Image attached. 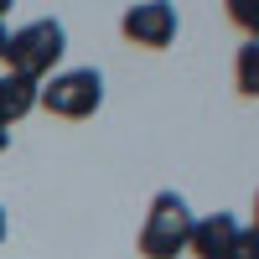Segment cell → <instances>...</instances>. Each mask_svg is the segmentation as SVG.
<instances>
[{"label":"cell","instance_id":"cell-1","mask_svg":"<svg viewBox=\"0 0 259 259\" xmlns=\"http://www.w3.org/2000/svg\"><path fill=\"white\" fill-rule=\"evenodd\" d=\"M62 52H68V31H62V21H31V26H21L6 36V73H21V78H31L41 83L57 62Z\"/></svg>","mask_w":259,"mask_h":259},{"label":"cell","instance_id":"cell-2","mask_svg":"<svg viewBox=\"0 0 259 259\" xmlns=\"http://www.w3.org/2000/svg\"><path fill=\"white\" fill-rule=\"evenodd\" d=\"M192 207L182 192H156L150 197V212L140 223V254L145 259H177L187 254V239H192Z\"/></svg>","mask_w":259,"mask_h":259},{"label":"cell","instance_id":"cell-3","mask_svg":"<svg viewBox=\"0 0 259 259\" xmlns=\"http://www.w3.org/2000/svg\"><path fill=\"white\" fill-rule=\"evenodd\" d=\"M36 104L47 114H62V119H89V114H99V104H104V78H99V68L52 73L47 83H41Z\"/></svg>","mask_w":259,"mask_h":259},{"label":"cell","instance_id":"cell-4","mask_svg":"<svg viewBox=\"0 0 259 259\" xmlns=\"http://www.w3.org/2000/svg\"><path fill=\"white\" fill-rule=\"evenodd\" d=\"M119 31L135 41V47H150L161 52L177 41V6H166V0H145V6H130L119 16Z\"/></svg>","mask_w":259,"mask_h":259},{"label":"cell","instance_id":"cell-5","mask_svg":"<svg viewBox=\"0 0 259 259\" xmlns=\"http://www.w3.org/2000/svg\"><path fill=\"white\" fill-rule=\"evenodd\" d=\"M244 239V228L233 212H207V218L192 223V239H187V254H197V259H228L233 249H239Z\"/></svg>","mask_w":259,"mask_h":259},{"label":"cell","instance_id":"cell-6","mask_svg":"<svg viewBox=\"0 0 259 259\" xmlns=\"http://www.w3.org/2000/svg\"><path fill=\"white\" fill-rule=\"evenodd\" d=\"M36 99H41V83L31 78H21V73H0V124H16V119H26L36 109Z\"/></svg>","mask_w":259,"mask_h":259},{"label":"cell","instance_id":"cell-7","mask_svg":"<svg viewBox=\"0 0 259 259\" xmlns=\"http://www.w3.org/2000/svg\"><path fill=\"white\" fill-rule=\"evenodd\" d=\"M233 83H239L244 99H259V36H249L239 57H233Z\"/></svg>","mask_w":259,"mask_h":259},{"label":"cell","instance_id":"cell-8","mask_svg":"<svg viewBox=\"0 0 259 259\" xmlns=\"http://www.w3.org/2000/svg\"><path fill=\"white\" fill-rule=\"evenodd\" d=\"M228 21H233L239 31L259 36V0H228Z\"/></svg>","mask_w":259,"mask_h":259},{"label":"cell","instance_id":"cell-9","mask_svg":"<svg viewBox=\"0 0 259 259\" xmlns=\"http://www.w3.org/2000/svg\"><path fill=\"white\" fill-rule=\"evenodd\" d=\"M228 259H259V233H244V239H239V249H233Z\"/></svg>","mask_w":259,"mask_h":259},{"label":"cell","instance_id":"cell-10","mask_svg":"<svg viewBox=\"0 0 259 259\" xmlns=\"http://www.w3.org/2000/svg\"><path fill=\"white\" fill-rule=\"evenodd\" d=\"M6 11H11V6L0 0V52H6V36H11V31H6Z\"/></svg>","mask_w":259,"mask_h":259},{"label":"cell","instance_id":"cell-11","mask_svg":"<svg viewBox=\"0 0 259 259\" xmlns=\"http://www.w3.org/2000/svg\"><path fill=\"white\" fill-rule=\"evenodd\" d=\"M6 145H11V130H6V124H0V156H6Z\"/></svg>","mask_w":259,"mask_h":259},{"label":"cell","instance_id":"cell-12","mask_svg":"<svg viewBox=\"0 0 259 259\" xmlns=\"http://www.w3.org/2000/svg\"><path fill=\"white\" fill-rule=\"evenodd\" d=\"M249 233H259V192H254V228Z\"/></svg>","mask_w":259,"mask_h":259},{"label":"cell","instance_id":"cell-13","mask_svg":"<svg viewBox=\"0 0 259 259\" xmlns=\"http://www.w3.org/2000/svg\"><path fill=\"white\" fill-rule=\"evenodd\" d=\"M0 244H6V207H0Z\"/></svg>","mask_w":259,"mask_h":259}]
</instances>
